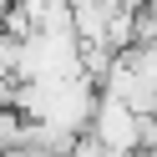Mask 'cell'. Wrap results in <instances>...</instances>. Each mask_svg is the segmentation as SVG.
<instances>
[{
	"instance_id": "8992f818",
	"label": "cell",
	"mask_w": 157,
	"mask_h": 157,
	"mask_svg": "<svg viewBox=\"0 0 157 157\" xmlns=\"http://www.w3.org/2000/svg\"><path fill=\"white\" fill-rule=\"evenodd\" d=\"M147 117H152V127H157V106H152V112H147Z\"/></svg>"
},
{
	"instance_id": "6da1fadb",
	"label": "cell",
	"mask_w": 157,
	"mask_h": 157,
	"mask_svg": "<svg viewBox=\"0 0 157 157\" xmlns=\"http://www.w3.org/2000/svg\"><path fill=\"white\" fill-rule=\"evenodd\" d=\"M91 137L106 147V157H127V152H137V147H147V117L101 91L96 117H91Z\"/></svg>"
},
{
	"instance_id": "5b68a950",
	"label": "cell",
	"mask_w": 157,
	"mask_h": 157,
	"mask_svg": "<svg viewBox=\"0 0 157 157\" xmlns=\"http://www.w3.org/2000/svg\"><path fill=\"white\" fill-rule=\"evenodd\" d=\"M0 36H5V10H0Z\"/></svg>"
},
{
	"instance_id": "3957f363",
	"label": "cell",
	"mask_w": 157,
	"mask_h": 157,
	"mask_svg": "<svg viewBox=\"0 0 157 157\" xmlns=\"http://www.w3.org/2000/svg\"><path fill=\"white\" fill-rule=\"evenodd\" d=\"M15 5H21V10H25V15L36 21V31H41V21H46V15L56 10V5H61V0H15Z\"/></svg>"
},
{
	"instance_id": "277c9868",
	"label": "cell",
	"mask_w": 157,
	"mask_h": 157,
	"mask_svg": "<svg viewBox=\"0 0 157 157\" xmlns=\"http://www.w3.org/2000/svg\"><path fill=\"white\" fill-rule=\"evenodd\" d=\"M127 157H157V147H137V152H127Z\"/></svg>"
},
{
	"instance_id": "7a4b0ae2",
	"label": "cell",
	"mask_w": 157,
	"mask_h": 157,
	"mask_svg": "<svg viewBox=\"0 0 157 157\" xmlns=\"http://www.w3.org/2000/svg\"><path fill=\"white\" fill-rule=\"evenodd\" d=\"M21 142H25V117L15 106H0V152H10Z\"/></svg>"
}]
</instances>
